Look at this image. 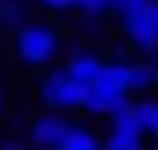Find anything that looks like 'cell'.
Instances as JSON below:
<instances>
[{"mask_svg":"<svg viewBox=\"0 0 158 150\" xmlns=\"http://www.w3.org/2000/svg\"><path fill=\"white\" fill-rule=\"evenodd\" d=\"M117 25L137 58H158V0H129L125 13H117Z\"/></svg>","mask_w":158,"mask_h":150,"instance_id":"6da1fadb","label":"cell"},{"mask_svg":"<svg viewBox=\"0 0 158 150\" xmlns=\"http://www.w3.org/2000/svg\"><path fill=\"white\" fill-rule=\"evenodd\" d=\"M58 50H63V38H58V29L46 25V21H33V17H29V21L13 33V54H17L21 67L46 71V67H54Z\"/></svg>","mask_w":158,"mask_h":150,"instance_id":"7a4b0ae2","label":"cell"},{"mask_svg":"<svg viewBox=\"0 0 158 150\" xmlns=\"http://www.w3.org/2000/svg\"><path fill=\"white\" fill-rule=\"evenodd\" d=\"M38 100H42V109L71 117V113H79V104H83V84H75L63 67H46L42 71V84H38Z\"/></svg>","mask_w":158,"mask_h":150,"instance_id":"3957f363","label":"cell"},{"mask_svg":"<svg viewBox=\"0 0 158 150\" xmlns=\"http://www.w3.org/2000/svg\"><path fill=\"white\" fill-rule=\"evenodd\" d=\"M67 129H71V117L42 109L38 117H29V125H25L21 138H25V146H29V150H58V142L67 138Z\"/></svg>","mask_w":158,"mask_h":150,"instance_id":"277c9868","label":"cell"},{"mask_svg":"<svg viewBox=\"0 0 158 150\" xmlns=\"http://www.w3.org/2000/svg\"><path fill=\"white\" fill-rule=\"evenodd\" d=\"M100 67H104V54L96 46H83V42H79V46H71L67 50V58H63V71L75 79V84H96V75H100Z\"/></svg>","mask_w":158,"mask_h":150,"instance_id":"5b68a950","label":"cell"},{"mask_svg":"<svg viewBox=\"0 0 158 150\" xmlns=\"http://www.w3.org/2000/svg\"><path fill=\"white\" fill-rule=\"evenodd\" d=\"M125 100H133V96L117 92V88H104V84H87V88H83V104H79V113H87V117H108V113L121 109Z\"/></svg>","mask_w":158,"mask_h":150,"instance_id":"8992f818","label":"cell"},{"mask_svg":"<svg viewBox=\"0 0 158 150\" xmlns=\"http://www.w3.org/2000/svg\"><path fill=\"white\" fill-rule=\"evenodd\" d=\"M125 92L129 96H150V63L146 58H129L125 63Z\"/></svg>","mask_w":158,"mask_h":150,"instance_id":"52a82bcc","label":"cell"},{"mask_svg":"<svg viewBox=\"0 0 158 150\" xmlns=\"http://www.w3.org/2000/svg\"><path fill=\"white\" fill-rule=\"evenodd\" d=\"M58 150H100V134H96L92 125L71 121V129H67V138L58 142Z\"/></svg>","mask_w":158,"mask_h":150,"instance_id":"ba28073f","label":"cell"},{"mask_svg":"<svg viewBox=\"0 0 158 150\" xmlns=\"http://www.w3.org/2000/svg\"><path fill=\"white\" fill-rule=\"evenodd\" d=\"M25 21H29V4L25 0H0V29L17 33Z\"/></svg>","mask_w":158,"mask_h":150,"instance_id":"9c48e42d","label":"cell"},{"mask_svg":"<svg viewBox=\"0 0 158 150\" xmlns=\"http://www.w3.org/2000/svg\"><path fill=\"white\" fill-rule=\"evenodd\" d=\"M108 134H137V138H146L142 134V125H137V117H133V104H121V109H112L108 113Z\"/></svg>","mask_w":158,"mask_h":150,"instance_id":"30bf717a","label":"cell"},{"mask_svg":"<svg viewBox=\"0 0 158 150\" xmlns=\"http://www.w3.org/2000/svg\"><path fill=\"white\" fill-rule=\"evenodd\" d=\"M100 150H146V138H137V134H104Z\"/></svg>","mask_w":158,"mask_h":150,"instance_id":"8fae6325","label":"cell"},{"mask_svg":"<svg viewBox=\"0 0 158 150\" xmlns=\"http://www.w3.org/2000/svg\"><path fill=\"white\" fill-rule=\"evenodd\" d=\"M79 17H108V0H75Z\"/></svg>","mask_w":158,"mask_h":150,"instance_id":"7c38bea8","label":"cell"},{"mask_svg":"<svg viewBox=\"0 0 158 150\" xmlns=\"http://www.w3.org/2000/svg\"><path fill=\"white\" fill-rule=\"evenodd\" d=\"M104 21H108V17H79V29H83L87 38H100V33L108 29V25H104Z\"/></svg>","mask_w":158,"mask_h":150,"instance_id":"4fadbf2b","label":"cell"},{"mask_svg":"<svg viewBox=\"0 0 158 150\" xmlns=\"http://www.w3.org/2000/svg\"><path fill=\"white\" fill-rule=\"evenodd\" d=\"M29 4H38L42 13H71L75 0H29Z\"/></svg>","mask_w":158,"mask_h":150,"instance_id":"5bb4252c","label":"cell"},{"mask_svg":"<svg viewBox=\"0 0 158 150\" xmlns=\"http://www.w3.org/2000/svg\"><path fill=\"white\" fill-rule=\"evenodd\" d=\"M0 150H29V146H25L21 134H4V138H0Z\"/></svg>","mask_w":158,"mask_h":150,"instance_id":"9a60e30c","label":"cell"},{"mask_svg":"<svg viewBox=\"0 0 158 150\" xmlns=\"http://www.w3.org/2000/svg\"><path fill=\"white\" fill-rule=\"evenodd\" d=\"M146 142H158V109H154V117H150V125H146Z\"/></svg>","mask_w":158,"mask_h":150,"instance_id":"2e32d148","label":"cell"},{"mask_svg":"<svg viewBox=\"0 0 158 150\" xmlns=\"http://www.w3.org/2000/svg\"><path fill=\"white\" fill-rule=\"evenodd\" d=\"M150 96H158V58L150 63Z\"/></svg>","mask_w":158,"mask_h":150,"instance_id":"e0dca14e","label":"cell"},{"mask_svg":"<svg viewBox=\"0 0 158 150\" xmlns=\"http://www.w3.org/2000/svg\"><path fill=\"white\" fill-rule=\"evenodd\" d=\"M8 113V88H4V79H0V117Z\"/></svg>","mask_w":158,"mask_h":150,"instance_id":"ac0fdd59","label":"cell"},{"mask_svg":"<svg viewBox=\"0 0 158 150\" xmlns=\"http://www.w3.org/2000/svg\"><path fill=\"white\" fill-rule=\"evenodd\" d=\"M125 4H129V0H108V17H117V13H125Z\"/></svg>","mask_w":158,"mask_h":150,"instance_id":"d6986e66","label":"cell"},{"mask_svg":"<svg viewBox=\"0 0 158 150\" xmlns=\"http://www.w3.org/2000/svg\"><path fill=\"white\" fill-rule=\"evenodd\" d=\"M146 150H158V142H146Z\"/></svg>","mask_w":158,"mask_h":150,"instance_id":"ffe728a7","label":"cell"}]
</instances>
